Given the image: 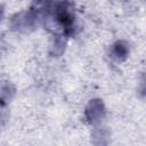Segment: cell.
<instances>
[{"label": "cell", "instance_id": "1", "mask_svg": "<svg viewBox=\"0 0 146 146\" xmlns=\"http://www.w3.org/2000/svg\"><path fill=\"white\" fill-rule=\"evenodd\" d=\"M105 115V107L99 99H94L86 108V117L89 123L96 124L102 121Z\"/></svg>", "mask_w": 146, "mask_h": 146}, {"label": "cell", "instance_id": "2", "mask_svg": "<svg viewBox=\"0 0 146 146\" xmlns=\"http://www.w3.org/2000/svg\"><path fill=\"white\" fill-rule=\"evenodd\" d=\"M33 21H34L33 15L27 13H21L13 17L11 24H13V27L16 30H26L33 26Z\"/></svg>", "mask_w": 146, "mask_h": 146}, {"label": "cell", "instance_id": "3", "mask_svg": "<svg viewBox=\"0 0 146 146\" xmlns=\"http://www.w3.org/2000/svg\"><path fill=\"white\" fill-rule=\"evenodd\" d=\"M128 54H129V47H128V43L124 42V41H117V42H115L112 46L111 50H110L111 57L114 60H116V62L124 60L128 57Z\"/></svg>", "mask_w": 146, "mask_h": 146}, {"label": "cell", "instance_id": "4", "mask_svg": "<svg viewBox=\"0 0 146 146\" xmlns=\"http://www.w3.org/2000/svg\"><path fill=\"white\" fill-rule=\"evenodd\" d=\"M143 91L145 92V95H146V81L145 82H143Z\"/></svg>", "mask_w": 146, "mask_h": 146}]
</instances>
